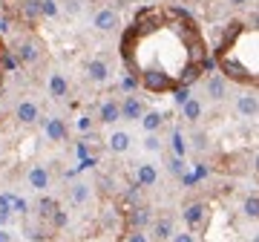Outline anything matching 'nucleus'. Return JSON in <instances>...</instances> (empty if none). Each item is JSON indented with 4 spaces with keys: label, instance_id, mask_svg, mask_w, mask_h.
Masks as SVG:
<instances>
[{
    "label": "nucleus",
    "instance_id": "obj_19",
    "mask_svg": "<svg viewBox=\"0 0 259 242\" xmlns=\"http://www.w3.org/2000/svg\"><path fill=\"white\" fill-rule=\"evenodd\" d=\"M20 15L26 17V20H35V17L40 15V9H37V0H26V3L20 6Z\"/></svg>",
    "mask_w": 259,
    "mask_h": 242
},
{
    "label": "nucleus",
    "instance_id": "obj_29",
    "mask_svg": "<svg viewBox=\"0 0 259 242\" xmlns=\"http://www.w3.org/2000/svg\"><path fill=\"white\" fill-rule=\"evenodd\" d=\"M9 219V193L6 196H0V225Z\"/></svg>",
    "mask_w": 259,
    "mask_h": 242
},
{
    "label": "nucleus",
    "instance_id": "obj_34",
    "mask_svg": "<svg viewBox=\"0 0 259 242\" xmlns=\"http://www.w3.org/2000/svg\"><path fill=\"white\" fill-rule=\"evenodd\" d=\"M3 67H6V69H9V72H12V69L17 67V61H15V58H6V61H3Z\"/></svg>",
    "mask_w": 259,
    "mask_h": 242
},
{
    "label": "nucleus",
    "instance_id": "obj_28",
    "mask_svg": "<svg viewBox=\"0 0 259 242\" xmlns=\"http://www.w3.org/2000/svg\"><path fill=\"white\" fill-rule=\"evenodd\" d=\"M55 210H58V205H55L52 199H43V202H40V216H55Z\"/></svg>",
    "mask_w": 259,
    "mask_h": 242
},
{
    "label": "nucleus",
    "instance_id": "obj_36",
    "mask_svg": "<svg viewBox=\"0 0 259 242\" xmlns=\"http://www.w3.org/2000/svg\"><path fill=\"white\" fill-rule=\"evenodd\" d=\"M9 29V23H6V17H0V32H6Z\"/></svg>",
    "mask_w": 259,
    "mask_h": 242
},
{
    "label": "nucleus",
    "instance_id": "obj_5",
    "mask_svg": "<svg viewBox=\"0 0 259 242\" xmlns=\"http://www.w3.org/2000/svg\"><path fill=\"white\" fill-rule=\"evenodd\" d=\"M95 26H98L101 32H112V29L118 26V15H115L112 9H101V12L95 15Z\"/></svg>",
    "mask_w": 259,
    "mask_h": 242
},
{
    "label": "nucleus",
    "instance_id": "obj_24",
    "mask_svg": "<svg viewBox=\"0 0 259 242\" xmlns=\"http://www.w3.org/2000/svg\"><path fill=\"white\" fill-rule=\"evenodd\" d=\"M173 98H176V104L182 107L185 101H190V89L187 86H176V89H173Z\"/></svg>",
    "mask_w": 259,
    "mask_h": 242
},
{
    "label": "nucleus",
    "instance_id": "obj_4",
    "mask_svg": "<svg viewBox=\"0 0 259 242\" xmlns=\"http://www.w3.org/2000/svg\"><path fill=\"white\" fill-rule=\"evenodd\" d=\"M86 75H89V81H98V84H101V81L110 78V67L104 64L101 58H95V61L86 64Z\"/></svg>",
    "mask_w": 259,
    "mask_h": 242
},
{
    "label": "nucleus",
    "instance_id": "obj_26",
    "mask_svg": "<svg viewBox=\"0 0 259 242\" xmlns=\"http://www.w3.org/2000/svg\"><path fill=\"white\" fill-rule=\"evenodd\" d=\"M155 237L158 240H167L170 237V219H161V222L155 225Z\"/></svg>",
    "mask_w": 259,
    "mask_h": 242
},
{
    "label": "nucleus",
    "instance_id": "obj_20",
    "mask_svg": "<svg viewBox=\"0 0 259 242\" xmlns=\"http://www.w3.org/2000/svg\"><path fill=\"white\" fill-rule=\"evenodd\" d=\"M72 199H75V202H78V205H84L86 199H89V188H86L84 182H78V185H75V188H72Z\"/></svg>",
    "mask_w": 259,
    "mask_h": 242
},
{
    "label": "nucleus",
    "instance_id": "obj_2",
    "mask_svg": "<svg viewBox=\"0 0 259 242\" xmlns=\"http://www.w3.org/2000/svg\"><path fill=\"white\" fill-rule=\"evenodd\" d=\"M118 113H121V119H130V121H136V119H141L144 116V104L138 101V98H127L124 104H118Z\"/></svg>",
    "mask_w": 259,
    "mask_h": 242
},
{
    "label": "nucleus",
    "instance_id": "obj_30",
    "mask_svg": "<svg viewBox=\"0 0 259 242\" xmlns=\"http://www.w3.org/2000/svg\"><path fill=\"white\" fill-rule=\"evenodd\" d=\"M118 242H144V237L141 234H121Z\"/></svg>",
    "mask_w": 259,
    "mask_h": 242
},
{
    "label": "nucleus",
    "instance_id": "obj_23",
    "mask_svg": "<svg viewBox=\"0 0 259 242\" xmlns=\"http://www.w3.org/2000/svg\"><path fill=\"white\" fill-rule=\"evenodd\" d=\"M26 210V199L20 196H9V213H23Z\"/></svg>",
    "mask_w": 259,
    "mask_h": 242
},
{
    "label": "nucleus",
    "instance_id": "obj_17",
    "mask_svg": "<svg viewBox=\"0 0 259 242\" xmlns=\"http://www.w3.org/2000/svg\"><path fill=\"white\" fill-rule=\"evenodd\" d=\"M170 141H173V153H176V159H185V153H187V138L182 136V130H176Z\"/></svg>",
    "mask_w": 259,
    "mask_h": 242
},
{
    "label": "nucleus",
    "instance_id": "obj_16",
    "mask_svg": "<svg viewBox=\"0 0 259 242\" xmlns=\"http://www.w3.org/2000/svg\"><path fill=\"white\" fill-rule=\"evenodd\" d=\"M202 216H205V205H202V202H193V205L185 210V219H187L190 225H199L202 222Z\"/></svg>",
    "mask_w": 259,
    "mask_h": 242
},
{
    "label": "nucleus",
    "instance_id": "obj_35",
    "mask_svg": "<svg viewBox=\"0 0 259 242\" xmlns=\"http://www.w3.org/2000/svg\"><path fill=\"white\" fill-rule=\"evenodd\" d=\"M0 242H12V237H9V231H3V228H0Z\"/></svg>",
    "mask_w": 259,
    "mask_h": 242
},
{
    "label": "nucleus",
    "instance_id": "obj_10",
    "mask_svg": "<svg viewBox=\"0 0 259 242\" xmlns=\"http://www.w3.org/2000/svg\"><path fill=\"white\" fill-rule=\"evenodd\" d=\"M67 78L61 75V72H52V78H49V92H52V98H67Z\"/></svg>",
    "mask_w": 259,
    "mask_h": 242
},
{
    "label": "nucleus",
    "instance_id": "obj_8",
    "mask_svg": "<svg viewBox=\"0 0 259 242\" xmlns=\"http://www.w3.org/2000/svg\"><path fill=\"white\" fill-rule=\"evenodd\" d=\"M136 182L138 185H155L158 182V170H155V164H138V170H136Z\"/></svg>",
    "mask_w": 259,
    "mask_h": 242
},
{
    "label": "nucleus",
    "instance_id": "obj_31",
    "mask_svg": "<svg viewBox=\"0 0 259 242\" xmlns=\"http://www.w3.org/2000/svg\"><path fill=\"white\" fill-rule=\"evenodd\" d=\"M55 225H58V228L67 225V210H55Z\"/></svg>",
    "mask_w": 259,
    "mask_h": 242
},
{
    "label": "nucleus",
    "instance_id": "obj_32",
    "mask_svg": "<svg viewBox=\"0 0 259 242\" xmlns=\"http://www.w3.org/2000/svg\"><path fill=\"white\" fill-rule=\"evenodd\" d=\"M170 170L173 173H182V170H185V161H182V159H173V161H170Z\"/></svg>",
    "mask_w": 259,
    "mask_h": 242
},
{
    "label": "nucleus",
    "instance_id": "obj_33",
    "mask_svg": "<svg viewBox=\"0 0 259 242\" xmlns=\"http://www.w3.org/2000/svg\"><path fill=\"white\" fill-rule=\"evenodd\" d=\"M173 242H193V237H190V234H176V240Z\"/></svg>",
    "mask_w": 259,
    "mask_h": 242
},
{
    "label": "nucleus",
    "instance_id": "obj_13",
    "mask_svg": "<svg viewBox=\"0 0 259 242\" xmlns=\"http://www.w3.org/2000/svg\"><path fill=\"white\" fill-rule=\"evenodd\" d=\"M121 113H118V104L115 101H107L101 104V113H98V121H104V124H112V121H118Z\"/></svg>",
    "mask_w": 259,
    "mask_h": 242
},
{
    "label": "nucleus",
    "instance_id": "obj_21",
    "mask_svg": "<svg viewBox=\"0 0 259 242\" xmlns=\"http://www.w3.org/2000/svg\"><path fill=\"white\" fill-rule=\"evenodd\" d=\"M37 9H40V15H46V17H55V15H58L55 0H37Z\"/></svg>",
    "mask_w": 259,
    "mask_h": 242
},
{
    "label": "nucleus",
    "instance_id": "obj_6",
    "mask_svg": "<svg viewBox=\"0 0 259 242\" xmlns=\"http://www.w3.org/2000/svg\"><path fill=\"white\" fill-rule=\"evenodd\" d=\"M46 185H49V173H46V167H43V164H35L32 170H29V188L43 190Z\"/></svg>",
    "mask_w": 259,
    "mask_h": 242
},
{
    "label": "nucleus",
    "instance_id": "obj_25",
    "mask_svg": "<svg viewBox=\"0 0 259 242\" xmlns=\"http://www.w3.org/2000/svg\"><path fill=\"white\" fill-rule=\"evenodd\" d=\"M245 213H248L251 219H257V213H259V199L257 196H251V199L245 202Z\"/></svg>",
    "mask_w": 259,
    "mask_h": 242
},
{
    "label": "nucleus",
    "instance_id": "obj_3",
    "mask_svg": "<svg viewBox=\"0 0 259 242\" xmlns=\"http://www.w3.org/2000/svg\"><path fill=\"white\" fill-rule=\"evenodd\" d=\"M205 92L210 101H222L224 95H227V86H224V81L219 78V75H213V78H207L205 81Z\"/></svg>",
    "mask_w": 259,
    "mask_h": 242
},
{
    "label": "nucleus",
    "instance_id": "obj_1",
    "mask_svg": "<svg viewBox=\"0 0 259 242\" xmlns=\"http://www.w3.org/2000/svg\"><path fill=\"white\" fill-rule=\"evenodd\" d=\"M257 40L259 32L254 26H245V23H233L227 35L222 38V46L216 52L222 69L245 84H257L259 78V61H257Z\"/></svg>",
    "mask_w": 259,
    "mask_h": 242
},
{
    "label": "nucleus",
    "instance_id": "obj_15",
    "mask_svg": "<svg viewBox=\"0 0 259 242\" xmlns=\"http://www.w3.org/2000/svg\"><path fill=\"white\" fill-rule=\"evenodd\" d=\"M239 113L242 116H257V95H239Z\"/></svg>",
    "mask_w": 259,
    "mask_h": 242
},
{
    "label": "nucleus",
    "instance_id": "obj_22",
    "mask_svg": "<svg viewBox=\"0 0 259 242\" xmlns=\"http://www.w3.org/2000/svg\"><path fill=\"white\" fill-rule=\"evenodd\" d=\"M144 222H147V210H144V207H136V210H130V225L141 228Z\"/></svg>",
    "mask_w": 259,
    "mask_h": 242
},
{
    "label": "nucleus",
    "instance_id": "obj_11",
    "mask_svg": "<svg viewBox=\"0 0 259 242\" xmlns=\"http://www.w3.org/2000/svg\"><path fill=\"white\" fill-rule=\"evenodd\" d=\"M161 124H164V113H158V110H153V113H144V116H141V127H144L150 136H153Z\"/></svg>",
    "mask_w": 259,
    "mask_h": 242
},
{
    "label": "nucleus",
    "instance_id": "obj_12",
    "mask_svg": "<svg viewBox=\"0 0 259 242\" xmlns=\"http://www.w3.org/2000/svg\"><path fill=\"white\" fill-rule=\"evenodd\" d=\"M17 119L23 121V124L37 121V104H35V101H20V104H17Z\"/></svg>",
    "mask_w": 259,
    "mask_h": 242
},
{
    "label": "nucleus",
    "instance_id": "obj_37",
    "mask_svg": "<svg viewBox=\"0 0 259 242\" xmlns=\"http://www.w3.org/2000/svg\"><path fill=\"white\" fill-rule=\"evenodd\" d=\"M227 3H230V6H245L248 0H227Z\"/></svg>",
    "mask_w": 259,
    "mask_h": 242
},
{
    "label": "nucleus",
    "instance_id": "obj_7",
    "mask_svg": "<svg viewBox=\"0 0 259 242\" xmlns=\"http://www.w3.org/2000/svg\"><path fill=\"white\" fill-rule=\"evenodd\" d=\"M130 141H133V138H130V133H124V130H115L112 136L107 138V147H110L112 153H124V150L130 147Z\"/></svg>",
    "mask_w": 259,
    "mask_h": 242
},
{
    "label": "nucleus",
    "instance_id": "obj_14",
    "mask_svg": "<svg viewBox=\"0 0 259 242\" xmlns=\"http://www.w3.org/2000/svg\"><path fill=\"white\" fill-rule=\"evenodd\" d=\"M182 113H185V119L187 121H199V116H202V101H199V98L185 101L182 104Z\"/></svg>",
    "mask_w": 259,
    "mask_h": 242
},
{
    "label": "nucleus",
    "instance_id": "obj_18",
    "mask_svg": "<svg viewBox=\"0 0 259 242\" xmlns=\"http://www.w3.org/2000/svg\"><path fill=\"white\" fill-rule=\"evenodd\" d=\"M17 55H20V61H23V64H32L35 58H37V46H35L32 40H26V43H20Z\"/></svg>",
    "mask_w": 259,
    "mask_h": 242
},
{
    "label": "nucleus",
    "instance_id": "obj_27",
    "mask_svg": "<svg viewBox=\"0 0 259 242\" xmlns=\"http://www.w3.org/2000/svg\"><path fill=\"white\" fill-rule=\"evenodd\" d=\"M144 150L158 153V150H161V141H158V136H147V138H144Z\"/></svg>",
    "mask_w": 259,
    "mask_h": 242
},
{
    "label": "nucleus",
    "instance_id": "obj_9",
    "mask_svg": "<svg viewBox=\"0 0 259 242\" xmlns=\"http://www.w3.org/2000/svg\"><path fill=\"white\" fill-rule=\"evenodd\" d=\"M46 136H49L52 141H64V138H67V124H64V119H46Z\"/></svg>",
    "mask_w": 259,
    "mask_h": 242
}]
</instances>
